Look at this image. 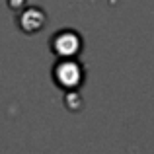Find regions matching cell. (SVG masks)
I'll return each mask as SVG.
<instances>
[{"label":"cell","mask_w":154,"mask_h":154,"mask_svg":"<svg viewBox=\"0 0 154 154\" xmlns=\"http://www.w3.org/2000/svg\"><path fill=\"white\" fill-rule=\"evenodd\" d=\"M82 49V39L76 31L72 29H63L57 31L51 37V51L55 53L59 59H70L76 57Z\"/></svg>","instance_id":"7a4b0ae2"},{"label":"cell","mask_w":154,"mask_h":154,"mask_svg":"<svg viewBox=\"0 0 154 154\" xmlns=\"http://www.w3.org/2000/svg\"><path fill=\"white\" fill-rule=\"evenodd\" d=\"M53 78L55 84L63 90H78L80 84L84 82V68L82 64L76 60V57L70 59H59L57 64L53 66Z\"/></svg>","instance_id":"6da1fadb"},{"label":"cell","mask_w":154,"mask_h":154,"mask_svg":"<svg viewBox=\"0 0 154 154\" xmlns=\"http://www.w3.org/2000/svg\"><path fill=\"white\" fill-rule=\"evenodd\" d=\"M18 26L26 33H35L45 26V14L39 8H23L18 14Z\"/></svg>","instance_id":"3957f363"}]
</instances>
